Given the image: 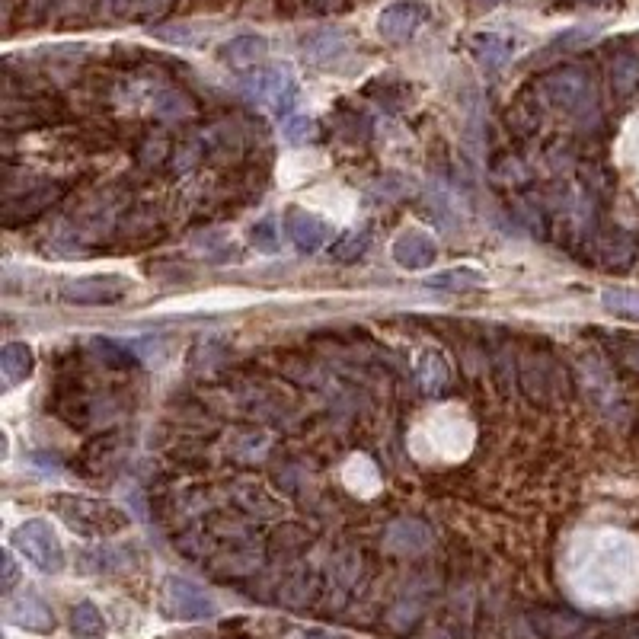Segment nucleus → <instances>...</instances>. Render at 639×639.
<instances>
[{"mask_svg":"<svg viewBox=\"0 0 639 639\" xmlns=\"http://www.w3.org/2000/svg\"><path fill=\"white\" fill-rule=\"evenodd\" d=\"M48 505H52V512L80 537H112L131 524L128 512H122L119 505H112L106 499L58 493V496L48 499Z\"/></svg>","mask_w":639,"mask_h":639,"instance_id":"obj_1","label":"nucleus"},{"mask_svg":"<svg viewBox=\"0 0 639 639\" xmlns=\"http://www.w3.org/2000/svg\"><path fill=\"white\" fill-rule=\"evenodd\" d=\"M160 614L173 624H195L218 614V604L202 585L183 576H167L160 585Z\"/></svg>","mask_w":639,"mask_h":639,"instance_id":"obj_2","label":"nucleus"},{"mask_svg":"<svg viewBox=\"0 0 639 639\" xmlns=\"http://www.w3.org/2000/svg\"><path fill=\"white\" fill-rule=\"evenodd\" d=\"M10 544H13V550H20L36 569L48 572V576H58V572L64 569V563H68L58 534L52 531V524L42 521V518H29L23 524H16L13 534H10Z\"/></svg>","mask_w":639,"mask_h":639,"instance_id":"obj_3","label":"nucleus"},{"mask_svg":"<svg viewBox=\"0 0 639 639\" xmlns=\"http://www.w3.org/2000/svg\"><path fill=\"white\" fill-rule=\"evenodd\" d=\"M243 93H247L250 103L266 106L278 116H288L294 96H298V84L285 68H259L243 80Z\"/></svg>","mask_w":639,"mask_h":639,"instance_id":"obj_4","label":"nucleus"},{"mask_svg":"<svg viewBox=\"0 0 639 639\" xmlns=\"http://www.w3.org/2000/svg\"><path fill=\"white\" fill-rule=\"evenodd\" d=\"M131 282L125 275H84L61 285V301L80 307H109L128 298Z\"/></svg>","mask_w":639,"mask_h":639,"instance_id":"obj_5","label":"nucleus"},{"mask_svg":"<svg viewBox=\"0 0 639 639\" xmlns=\"http://www.w3.org/2000/svg\"><path fill=\"white\" fill-rule=\"evenodd\" d=\"M7 620L16 630H26V633H39V636L55 633V611L48 608L42 595H36V592H23V595L10 598Z\"/></svg>","mask_w":639,"mask_h":639,"instance_id":"obj_6","label":"nucleus"},{"mask_svg":"<svg viewBox=\"0 0 639 639\" xmlns=\"http://www.w3.org/2000/svg\"><path fill=\"white\" fill-rule=\"evenodd\" d=\"M425 16H429V10H425L422 4H416V0H403V4H390L381 16H378V32L384 42H393V45H403L409 42L419 32V26L425 23Z\"/></svg>","mask_w":639,"mask_h":639,"instance_id":"obj_7","label":"nucleus"},{"mask_svg":"<svg viewBox=\"0 0 639 639\" xmlns=\"http://www.w3.org/2000/svg\"><path fill=\"white\" fill-rule=\"evenodd\" d=\"M547 93L553 96V103H560L566 112H582L595 103L592 80L576 68L556 71L553 77H547Z\"/></svg>","mask_w":639,"mask_h":639,"instance_id":"obj_8","label":"nucleus"},{"mask_svg":"<svg viewBox=\"0 0 639 639\" xmlns=\"http://www.w3.org/2000/svg\"><path fill=\"white\" fill-rule=\"evenodd\" d=\"M393 262H397L400 269H409V272H422L435 266L438 259V247L435 240L425 234V231H416V227H409V231H403L397 240H393Z\"/></svg>","mask_w":639,"mask_h":639,"instance_id":"obj_9","label":"nucleus"},{"mask_svg":"<svg viewBox=\"0 0 639 639\" xmlns=\"http://www.w3.org/2000/svg\"><path fill=\"white\" fill-rule=\"evenodd\" d=\"M285 224H288V237H291L294 247H298V253H317L333 237L330 224L317 215H310V211H304V208H291Z\"/></svg>","mask_w":639,"mask_h":639,"instance_id":"obj_10","label":"nucleus"},{"mask_svg":"<svg viewBox=\"0 0 639 639\" xmlns=\"http://www.w3.org/2000/svg\"><path fill=\"white\" fill-rule=\"evenodd\" d=\"M387 547L397 550V553H422V550L432 547V531L425 528L422 521H413V518L393 521L387 528Z\"/></svg>","mask_w":639,"mask_h":639,"instance_id":"obj_11","label":"nucleus"},{"mask_svg":"<svg viewBox=\"0 0 639 639\" xmlns=\"http://www.w3.org/2000/svg\"><path fill=\"white\" fill-rule=\"evenodd\" d=\"M32 371H36V355L26 342H7L4 352H0V374H4L7 387L26 384Z\"/></svg>","mask_w":639,"mask_h":639,"instance_id":"obj_12","label":"nucleus"},{"mask_svg":"<svg viewBox=\"0 0 639 639\" xmlns=\"http://www.w3.org/2000/svg\"><path fill=\"white\" fill-rule=\"evenodd\" d=\"M470 48H473V58H477L486 71H499L502 64H509V58L515 55V42L509 36H499V32H480Z\"/></svg>","mask_w":639,"mask_h":639,"instance_id":"obj_13","label":"nucleus"},{"mask_svg":"<svg viewBox=\"0 0 639 639\" xmlns=\"http://www.w3.org/2000/svg\"><path fill=\"white\" fill-rule=\"evenodd\" d=\"M266 52H269V42L262 36H237L221 45V61L243 71V68H256V64L266 58Z\"/></svg>","mask_w":639,"mask_h":639,"instance_id":"obj_14","label":"nucleus"},{"mask_svg":"<svg viewBox=\"0 0 639 639\" xmlns=\"http://www.w3.org/2000/svg\"><path fill=\"white\" fill-rule=\"evenodd\" d=\"M346 48H349V39H346V32H339V29H323V32H314L310 39H304V55L314 64H330L339 55H346Z\"/></svg>","mask_w":639,"mask_h":639,"instance_id":"obj_15","label":"nucleus"},{"mask_svg":"<svg viewBox=\"0 0 639 639\" xmlns=\"http://www.w3.org/2000/svg\"><path fill=\"white\" fill-rule=\"evenodd\" d=\"M486 285V275L473 266H457V269H445L432 275L425 288H435V291H477Z\"/></svg>","mask_w":639,"mask_h":639,"instance_id":"obj_16","label":"nucleus"},{"mask_svg":"<svg viewBox=\"0 0 639 639\" xmlns=\"http://www.w3.org/2000/svg\"><path fill=\"white\" fill-rule=\"evenodd\" d=\"M416 381L422 384L425 393H438L441 387L448 384V365H445V355L429 349V352H422L416 358Z\"/></svg>","mask_w":639,"mask_h":639,"instance_id":"obj_17","label":"nucleus"},{"mask_svg":"<svg viewBox=\"0 0 639 639\" xmlns=\"http://www.w3.org/2000/svg\"><path fill=\"white\" fill-rule=\"evenodd\" d=\"M71 630L77 639H100V636H106V620L96 604L80 601L71 608Z\"/></svg>","mask_w":639,"mask_h":639,"instance_id":"obj_18","label":"nucleus"},{"mask_svg":"<svg viewBox=\"0 0 639 639\" xmlns=\"http://www.w3.org/2000/svg\"><path fill=\"white\" fill-rule=\"evenodd\" d=\"M371 247V234L368 231H349V234H342L336 243H333V259L339 262H355L358 256H365V250Z\"/></svg>","mask_w":639,"mask_h":639,"instance_id":"obj_19","label":"nucleus"},{"mask_svg":"<svg viewBox=\"0 0 639 639\" xmlns=\"http://www.w3.org/2000/svg\"><path fill=\"white\" fill-rule=\"evenodd\" d=\"M601 304L614 310V314H630L639 317V291L630 288H604L601 291Z\"/></svg>","mask_w":639,"mask_h":639,"instance_id":"obj_20","label":"nucleus"},{"mask_svg":"<svg viewBox=\"0 0 639 639\" xmlns=\"http://www.w3.org/2000/svg\"><path fill=\"white\" fill-rule=\"evenodd\" d=\"M250 243L259 250V253H278L282 250V234H278V221L269 215V218H262L256 227H253V234H250Z\"/></svg>","mask_w":639,"mask_h":639,"instance_id":"obj_21","label":"nucleus"},{"mask_svg":"<svg viewBox=\"0 0 639 639\" xmlns=\"http://www.w3.org/2000/svg\"><path fill=\"white\" fill-rule=\"evenodd\" d=\"M314 135H317V122L307 116H288L282 122V138L288 144H307L314 141Z\"/></svg>","mask_w":639,"mask_h":639,"instance_id":"obj_22","label":"nucleus"},{"mask_svg":"<svg viewBox=\"0 0 639 639\" xmlns=\"http://www.w3.org/2000/svg\"><path fill=\"white\" fill-rule=\"evenodd\" d=\"M93 349L106 355L112 365H119V368H128V365H135V358L128 355V349H122L119 342H112V339H93Z\"/></svg>","mask_w":639,"mask_h":639,"instance_id":"obj_23","label":"nucleus"},{"mask_svg":"<svg viewBox=\"0 0 639 639\" xmlns=\"http://www.w3.org/2000/svg\"><path fill=\"white\" fill-rule=\"evenodd\" d=\"M16 579H20V569H16L13 553H10V550H4V595H10V592H13Z\"/></svg>","mask_w":639,"mask_h":639,"instance_id":"obj_24","label":"nucleus"},{"mask_svg":"<svg viewBox=\"0 0 639 639\" xmlns=\"http://www.w3.org/2000/svg\"><path fill=\"white\" fill-rule=\"evenodd\" d=\"M304 639H342V636H333V633H307Z\"/></svg>","mask_w":639,"mask_h":639,"instance_id":"obj_25","label":"nucleus"},{"mask_svg":"<svg viewBox=\"0 0 639 639\" xmlns=\"http://www.w3.org/2000/svg\"><path fill=\"white\" fill-rule=\"evenodd\" d=\"M499 0H477V7H496Z\"/></svg>","mask_w":639,"mask_h":639,"instance_id":"obj_26","label":"nucleus"},{"mask_svg":"<svg viewBox=\"0 0 639 639\" xmlns=\"http://www.w3.org/2000/svg\"><path fill=\"white\" fill-rule=\"evenodd\" d=\"M592 4H598V0H592Z\"/></svg>","mask_w":639,"mask_h":639,"instance_id":"obj_27","label":"nucleus"}]
</instances>
